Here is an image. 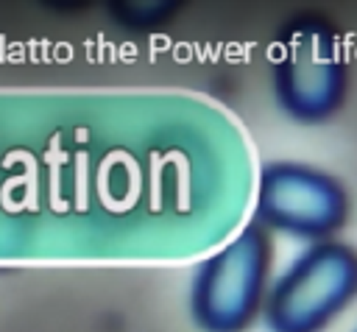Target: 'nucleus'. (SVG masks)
Here are the masks:
<instances>
[{
  "mask_svg": "<svg viewBox=\"0 0 357 332\" xmlns=\"http://www.w3.org/2000/svg\"><path fill=\"white\" fill-rule=\"evenodd\" d=\"M271 81L279 109L296 123H324L346 100L349 61L332 22L293 17L271 45Z\"/></svg>",
  "mask_w": 357,
  "mask_h": 332,
  "instance_id": "obj_1",
  "label": "nucleus"
},
{
  "mask_svg": "<svg viewBox=\"0 0 357 332\" xmlns=\"http://www.w3.org/2000/svg\"><path fill=\"white\" fill-rule=\"evenodd\" d=\"M271 240L259 223H245L192 276L190 315L201 332H245L268 296Z\"/></svg>",
  "mask_w": 357,
  "mask_h": 332,
  "instance_id": "obj_2",
  "label": "nucleus"
},
{
  "mask_svg": "<svg viewBox=\"0 0 357 332\" xmlns=\"http://www.w3.org/2000/svg\"><path fill=\"white\" fill-rule=\"evenodd\" d=\"M357 296V251L337 240L310 243L268 287L271 332H324Z\"/></svg>",
  "mask_w": 357,
  "mask_h": 332,
  "instance_id": "obj_3",
  "label": "nucleus"
},
{
  "mask_svg": "<svg viewBox=\"0 0 357 332\" xmlns=\"http://www.w3.org/2000/svg\"><path fill=\"white\" fill-rule=\"evenodd\" d=\"M349 220V193L326 170L276 159L265 162L257 176L254 223L265 232L293 234L310 243L332 240Z\"/></svg>",
  "mask_w": 357,
  "mask_h": 332,
  "instance_id": "obj_4",
  "label": "nucleus"
}]
</instances>
